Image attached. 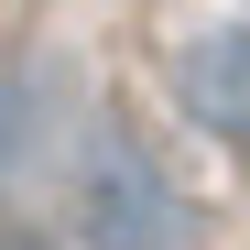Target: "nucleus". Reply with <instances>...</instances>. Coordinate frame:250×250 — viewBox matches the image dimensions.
<instances>
[{"label":"nucleus","mask_w":250,"mask_h":250,"mask_svg":"<svg viewBox=\"0 0 250 250\" xmlns=\"http://www.w3.org/2000/svg\"><path fill=\"white\" fill-rule=\"evenodd\" d=\"M76 250H185V196L174 174L120 131H87L76 152Z\"/></svg>","instance_id":"nucleus-1"},{"label":"nucleus","mask_w":250,"mask_h":250,"mask_svg":"<svg viewBox=\"0 0 250 250\" xmlns=\"http://www.w3.org/2000/svg\"><path fill=\"white\" fill-rule=\"evenodd\" d=\"M174 109L196 120L207 142H239V131H250V33H239V22L196 33V44L174 55Z\"/></svg>","instance_id":"nucleus-2"},{"label":"nucleus","mask_w":250,"mask_h":250,"mask_svg":"<svg viewBox=\"0 0 250 250\" xmlns=\"http://www.w3.org/2000/svg\"><path fill=\"white\" fill-rule=\"evenodd\" d=\"M22 120H33V98H22V87H0V174L22 163Z\"/></svg>","instance_id":"nucleus-3"},{"label":"nucleus","mask_w":250,"mask_h":250,"mask_svg":"<svg viewBox=\"0 0 250 250\" xmlns=\"http://www.w3.org/2000/svg\"><path fill=\"white\" fill-rule=\"evenodd\" d=\"M0 250H65L55 229H33V218H0Z\"/></svg>","instance_id":"nucleus-4"}]
</instances>
